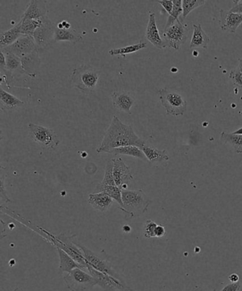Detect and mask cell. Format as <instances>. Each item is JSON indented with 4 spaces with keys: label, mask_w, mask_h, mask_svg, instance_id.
<instances>
[{
    "label": "cell",
    "mask_w": 242,
    "mask_h": 291,
    "mask_svg": "<svg viewBox=\"0 0 242 291\" xmlns=\"http://www.w3.org/2000/svg\"><path fill=\"white\" fill-rule=\"evenodd\" d=\"M0 101H1L2 109L9 111L15 110L25 105V103L16 96L5 91L3 87L0 88Z\"/></svg>",
    "instance_id": "ffe728a7"
},
{
    "label": "cell",
    "mask_w": 242,
    "mask_h": 291,
    "mask_svg": "<svg viewBox=\"0 0 242 291\" xmlns=\"http://www.w3.org/2000/svg\"><path fill=\"white\" fill-rule=\"evenodd\" d=\"M145 144V141L134 132L132 126L125 125L114 115L96 151L97 153H109L111 150L127 146H137L142 149Z\"/></svg>",
    "instance_id": "6da1fadb"
},
{
    "label": "cell",
    "mask_w": 242,
    "mask_h": 291,
    "mask_svg": "<svg viewBox=\"0 0 242 291\" xmlns=\"http://www.w3.org/2000/svg\"><path fill=\"white\" fill-rule=\"evenodd\" d=\"M173 9L171 15L168 18L165 29L174 25L179 20V16L183 14L182 1L181 0H173Z\"/></svg>",
    "instance_id": "1f68e13d"
},
{
    "label": "cell",
    "mask_w": 242,
    "mask_h": 291,
    "mask_svg": "<svg viewBox=\"0 0 242 291\" xmlns=\"http://www.w3.org/2000/svg\"><path fill=\"white\" fill-rule=\"evenodd\" d=\"M5 176H4L3 171L2 170L1 179H0V181H1V185H0V186H1V198L2 199H5L6 203H10L11 200L7 196L6 189L5 188Z\"/></svg>",
    "instance_id": "d590c367"
},
{
    "label": "cell",
    "mask_w": 242,
    "mask_h": 291,
    "mask_svg": "<svg viewBox=\"0 0 242 291\" xmlns=\"http://www.w3.org/2000/svg\"><path fill=\"white\" fill-rule=\"evenodd\" d=\"M64 280L71 291H84L98 285L94 276L79 268L68 272L64 276Z\"/></svg>",
    "instance_id": "5b68a950"
},
{
    "label": "cell",
    "mask_w": 242,
    "mask_h": 291,
    "mask_svg": "<svg viewBox=\"0 0 242 291\" xmlns=\"http://www.w3.org/2000/svg\"><path fill=\"white\" fill-rule=\"evenodd\" d=\"M219 23L221 31L235 33L237 28L242 24V14L220 9Z\"/></svg>",
    "instance_id": "4fadbf2b"
},
{
    "label": "cell",
    "mask_w": 242,
    "mask_h": 291,
    "mask_svg": "<svg viewBox=\"0 0 242 291\" xmlns=\"http://www.w3.org/2000/svg\"><path fill=\"white\" fill-rule=\"evenodd\" d=\"M88 203L99 212H105L110 209L113 203V199L105 192H92L88 196Z\"/></svg>",
    "instance_id": "e0dca14e"
},
{
    "label": "cell",
    "mask_w": 242,
    "mask_h": 291,
    "mask_svg": "<svg viewBox=\"0 0 242 291\" xmlns=\"http://www.w3.org/2000/svg\"><path fill=\"white\" fill-rule=\"evenodd\" d=\"M232 2L235 4V5L230 9V12L237 13V14H242V1L236 0V1Z\"/></svg>",
    "instance_id": "f35d334b"
},
{
    "label": "cell",
    "mask_w": 242,
    "mask_h": 291,
    "mask_svg": "<svg viewBox=\"0 0 242 291\" xmlns=\"http://www.w3.org/2000/svg\"><path fill=\"white\" fill-rule=\"evenodd\" d=\"M47 14L46 2L43 0H31L22 18L28 20H41Z\"/></svg>",
    "instance_id": "2e32d148"
},
{
    "label": "cell",
    "mask_w": 242,
    "mask_h": 291,
    "mask_svg": "<svg viewBox=\"0 0 242 291\" xmlns=\"http://www.w3.org/2000/svg\"><path fill=\"white\" fill-rule=\"evenodd\" d=\"M146 38L157 49H164L168 47L165 41L163 40L157 27L156 16L153 12L149 13V22L146 30Z\"/></svg>",
    "instance_id": "5bb4252c"
},
{
    "label": "cell",
    "mask_w": 242,
    "mask_h": 291,
    "mask_svg": "<svg viewBox=\"0 0 242 291\" xmlns=\"http://www.w3.org/2000/svg\"><path fill=\"white\" fill-rule=\"evenodd\" d=\"M164 38L168 47L173 49H180V46L187 40V31L180 20L174 25L164 29Z\"/></svg>",
    "instance_id": "30bf717a"
},
{
    "label": "cell",
    "mask_w": 242,
    "mask_h": 291,
    "mask_svg": "<svg viewBox=\"0 0 242 291\" xmlns=\"http://www.w3.org/2000/svg\"><path fill=\"white\" fill-rule=\"evenodd\" d=\"M205 0H183V18H186L192 11L205 5Z\"/></svg>",
    "instance_id": "d6a6232c"
},
{
    "label": "cell",
    "mask_w": 242,
    "mask_h": 291,
    "mask_svg": "<svg viewBox=\"0 0 242 291\" xmlns=\"http://www.w3.org/2000/svg\"><path fill=\"white\" fill-rule=\"evenodd\" d=\"M38 51H34L30 54L21 59L22 72L31 77H35L41 64V59Z\"/></svg>",
    "instance_id": "ac0fdd59"
},
{
    "label": "cell",
    "mask_w": 242,
    "mask_h": 291,
    "mask_svg": "<svg viewBox=\"0 0 242 291\" xmlns=\"http://www.w3.org/2000/svg\"><path fill=\"white\" fill-rule=\"evenodd\" d=\"M22 36L21 31H20V25L18 23L12 29L1 33V35H0V48H1V50L12 45Z\"/></svg>",
    "instance_id": "7402d4cb"
},
{
    "label": "cell",
    "mask_w": 242,
    "mask_h": 291,
    "mask_svg": "<svg viewBox=\"0 0 242 291\" xmlns=\"http://www.w3.org/2000/svg\"><path fill=\"white\" fill-rule=\"evenodd\" d=\"M212 291H216V290H215H215H212Z\"/></svg>",
    "instance_id": "c3c4849f"
},
{
    "label": "cell",
    "mask_w": 242,
    "mask_h": 291,
    "mask_svg": "<svg viewBox=\"0 0 242 291\" xmlns=\"http://www.w3.org/2000/svg\"><path fill=\"white\" fill-rule=\"evenodd\" d=\"M56 249L58 251L59 259H60V265H59L60 272L68 273V272L77 268L83 269L82 266L74 260L71 256L68 255L66 251L60 249V248L56 247Z\"/></svg>",
    "instance_id": "603a6c76"
},
{
    "label": "cell",
    "mask_w": 242,
    "mask_h": 291,
    "mask_svg": "<svg viewBox=\"0 0 242 291\" xmlns=\"http://www.w3.org/2000/svg\"><path fill=\"white\" fill-rule=\"evenodd\" d=\"M5 53H12L22 59L26 55L37 51L36 43L34 38L28 35H22L17 41L12 45L2 49Z\"/></svg>",
    "instance_id": "8fae6325"
},
{
    "label": "cell",
    "mask_w": 242,
    "mask_h": 291,
    "mask_svg": "<svg viewBox=\"0 0 242 291\" xmlns=\"http://www.w3.org/2000/svg\"><path fill=\"white\" fill-rule=\"evenodd\" d=\"M158 225H157L156 222L153 221V220H147L145 225H144V236L147 239L156 237V235H155V231H156V229Z\"/></svg>",
    "instance_id": "836d02e7"
},
{
    "label": "cell",
    "mask_w": 242,
    "mask_h": 291,
    "mask_svg": "<svg viewBox=\"0 0 242 291\" xmlns=\"http://www.w3.org/2000/svg\"><path fill=\"white\" fill-rule=\"evenodd\" d=\"M6 55V68L3 70L6 75H12L13 72L22 70L21 59L12 53H5ZM3 72V71H2Z\"/></svg>",
    "instance_id": "f1b7e54d"
},
{
    "label": "cell",
    "mask_w": 242,
    "mask_h": 291,
    "mask_svg": "<svg viewBox=\"0 0 242 291\" xmlns=\"http://www.w3.org/2000/svg\"><path fill=\"white\" fill-rule=\"evenodd\" d=\"M103 192L108 194L110 198L113 199L114 201L117 202L119 204L120 208L123 207V197H122V190L118 188L117 185L113 186H106L104 188L95 189V192Z\"/></svg>",
    "instance_id": "4dcf8cb0"
},
{
    "label": "cell",
    "mask_w": 242,
    "mask_h": 291,
    "mask_svg": "<svg viewBox=\"0 0 242 291\" xmlns=\"http://www.w3.org/2000/svg\"><path fill=\"white\" fill-rule=\"evenodd\" d=\"M229 77L233 83L234 86L242 89V73L237 69V68L230 72Z\"/></svg>",
    "instance_id": "e575fe53"
},
{
    "label": "cell",
    "mask_w": 242,
    "mask_h": 291,
    "mask_svg": "<svg viewBox=\"0 0 242 291\" xmlns=\"http://www.w3.org/2000/svg\"><path fill=\"white\" fill-rule=\"evenodd\" d=\"M210 38L207 33L203 31L200 24L193 25V33L191 42L190 44V49L195 48H203L206 49L208 48Z\"/></svg>",
    "instance_id": "44dd1931"
},
{
    "label": "cell",
    "mask_w": 242,
    "mask_h": 291,
    "mask_svg": "<svg viewBox=\"0 0 242 291\" xmlns=\"http://www.w3.org/2000/svg\"><path fill=\"white\" fill-rule=\"evenodd\" d=\"M157 3H159L166 12H168V14L171 15L173 9V1H171V0H162V1L160 0V1H157Z\"/></svg>",
    "instance_id": "8d00e7d4"
},
{
    "label": "cell",
    "mask_w": 242,
    "mask_h": 291,
    "mask_svg": "<svg viewBox=\"0 0 242 291\" xmlns=\"http://www.w3.org/2000/svg\"><path fill=\"white\" fill-rule=\"evenodd\" d=\"M232 133H234V134L242 135V127L240 128L238 130L234 131Z\"/></svg>",
    "instance_id": "f6af8a7d"
},
{
    "label": "cell",
    "mask_w": 242,
    "mask_h": 291,
    "mask_svg": "<svg viewBox=\"0 0 242 291\" xmlns=\"http://www.w3.org/2000/svg\"><path fill=\"white\" fill-rule=\"evenodd\" d=\"M13 291H19V288H16L14 289V290H13Z\"/></svg>",
    "instance_id": "bcb514c9"
},
{
    "label": "cell",
    "mask_w": 242,
    "mask_h": 291,
    "mask_svg": "<svg viewBox=\"0 0 242 291\" xmlns=\"http://www.w3.org/2000/svg\"><path fill=\"white\" fill-rule=\"evenodd\" d=\"M112 101L114 108L122 112L132 114L131 109L134 105L135 99L132 94L127 91H115L112 94Z\"/></svg>",
    "instance_id": "9a60e30c"
},
{
    "label": "cell",
    "mask_w": 242,
    "mask_h": 291,
    "mask_svg": "<svg viewBox=\"0 0 242 291\" xmlns=\"http://www.w3.org/2000/svg\"><path fill=\"white\" fill-rule=\"evenodd\" d=\"M228 279L232 283H237L239 282V276L238 274H232L229 276Z\"/></svg>",
    "instance_id": "b9f144b4"
},
{
    "label": "cell",
    "mask_w": 242,
    "mask_h": 291,
    "mask_svg": "<svg viewBox=\"0 0 242 291\" xmlns=\"http://www.w3.org/2000/svg\"><path fill=\"white\" fill-rule=\"evenodd\" d=\"M241 287V285L239 282L232 283L227 285L220 291H239Z\"/></svg>",
    "instance_id": "74e56055"
},
{
    "label": "cell",
    "mask_w": 242,
    "mask_h": 291,
    "mask_svg": "<svg viewBox=\"0 0 242 291\" xmlns=\"http://www.w3.org/2000/svg\"><path fill=\"white\" fill-rule=\"evenodd\" d=\"M165 235L166 229L164 226H157L156 231H155V235H156V238H162V237L165 236Z\"/></svg>",
    "instance_id": "ab89813d"
},
{
    "label": "cell",
    "mask_w": 242,
    "mask_h": 291,
    "mask_svg": "<svg viewBox=\"0 0 242 291\" xmlns=\"http://www.w3.org/2000/svg\"><path fill=\"white\" fill-rule=\"evenodd\" d=\"M238 61H239V66L237 67V69L242 73V59H239Z\"/></svg>",
    "instance_id": "ee69618b"
},
{
    "label": "cell",
    "mask_w": 242,
    "mask_h": 291,
    "mask_svg": "<svg viewBox=\"0 0 242 291\" xmlns=\"http://www.w3.org/2000/svg\"><path fill=\"white\" fill-rule=\"evenodd\" d=\"M49 235L51 237L49 239H51V240L52 241L53 244L55 247L60 248V249L66 251L68 255L71 256L74 260L80 264L83 267V269L86 271L87 263L82 249H80L78 244H75L73 242L75 235L71 237L66 236L64 234H60L58 237Z\"/></svg>",
    "instance_id": "52a82bcc"
},
{
    "label": "cell",
    "mask_w": 242,
    "mask_h": 291,
    "mask_svg": "<svg viewBox=\"0 0 242 291\" xmlns=\"http://www.w3.org/2000/svg\"><path fill=\"white\" fill-rule=\"evenodd\" d=\"M99 79V72L89 64H83L72 72L71 83L73 88L83 93L89 94L95 91Z\"/></svg>",
    "instance_id": "7a4b0ae2"
},
{
    "label": "cell",
    "mask_w": 242,
    "mask_h": 291,
    "mask_svg": "<svg viewBox=\"0 0 242 291\" xmlns=\"http://www.w3.org/2000/svg\"><path fill=\"white\" fill-rule=\"evenodd\" d=\"M147 160L151 163H160L169 161V157L166 150H159L146 143L142 148Z\"/></svg>",
    "instance_id": "d6986e66"
},
{
    "label": "cell",
    "mask_w": 242,
    "mask_h": 291,
    "mask_svg": "<svg viewBox=\"0 0 242 291\" xmlns=\"http://www.w3.org/2000/svg\"><path fill=\"white\" fill-rule=\"evenodd\" d=\"M113 175L116 185L122 190H127V184L134 179L130 168L121 158L112 159Z\"/></svg>",
    "instance_id": "7c38bea8"
},
{
    "label": "cell",
    "mask_w": 242,
    "mask_h": 291,
    "mask_svg": "<svg viewBox=\"0 0 242 291\" xmlns=\"http://www.w3.org/2000/svg\"><path fill=\"white\" fill-rule=\"evenodd\" d=\"M108 153L114 155H125L129 157H134V158L146 160L145 155L142 149L135 146H123V147L116 148L111 150Z\"/></svg>",
    "instance_id": "d4e9b609"
},
{
    "label": "cell",
    "mask_w": 242,
    "mask_h": 291,
    "mask_svg": "<svg viewBox=\"0 0 242 291\" xmlns=\"http://www.w3.org/2000/svg\"><path fill=\"white\" fill-rule=\"evenodd\" d=\"M54 40L55 42H68L72 44H76L83 41V38L80 33H77L74 29H58L55 27Z\"/></svg>",
    "instance_id": "cb8c5ba5"
},
{
    "label": "cell",
    "mask_w": 242,
    "mask_h": 291,
    "mask_svg": "<svg viewBox=\"0 0 242 291\" xmlns=\"http://www.w3.org/2000/svg\"><path fill=\"white\" fill-rule=\"evenodd\" d=\"M78 246L82 249L87 264L88 266H91L94 269L100 272L102 274H106V275L112 276V277L115 278V279L120 280V281H123L119 277V274L113 269L108 261L102 259L97 254L92 251L86 246L80 245V244H78Z\"/></svg>",
    "instance_id": "9c48e42d"
},
{
    "label": "cell",
    "mask_w": 242,
    "mask_h": 291,
    "mask_svg": "<svg viewBox=\"0 0 242 291\" xmlns=\"http://www.w3.org/2000/svg\"><path fill=\"white\" fill-rule=\"evenodd\" d=\"M56 25L47 16L42 18V25L34 31L32 36L36 43L38 53L49 49L55 42V30Z\"/></svg>",
    "instance_id": "8992f818"
},
{
    "label": "cell",
    "mask_w": 242,
    "mask_h": 291,
    "mask_svg": "<svg viewBox=\"0 0 242 291\" xmlns=\"http://www.w3.org/2000/svg\"><path fill=\"white\" fill-rule=\"evenodd\" d=\"M6 68V55L3 51H0V68L2 71L5 70Z\"/></svg>",
    "instance_id": "60d3db41"
},
{
    "label": "cell",
    "mask_w": 242,
    "mask_h": 291,
    "mask_svg": "<svg viewBox=\"0 0 242 291\" xmlns=\"http://www.w3.org/2000/svg\"><path fill=\"white\" fill-rule=\"evenodd\" d=\"M33 140L42 147L54 150L58 147L60 140L53 129L29 123L28 125Z\"/></svg>",
    "instance_id": "ba28073f"
},
{
    "label": "cell",
    "mask_w": 242,
    "mask_h": 291,
    "mask_svg": "<svg viewBox=\"0 0 242 291\" xmlns=\"http://www.w3.org/2000/svg\"><path fill=\"white\" fill-rule=\"evenodd\" d=\"M124 212L131 218H137L147 212L151 200L144 190H122Z\"/></svg>",
    "instance_id": "3957f363"
},
{
    "label": "cell",
    "mask_w": 242,
    "mask_h": 291,
    "mask_svg": "<svg viewBox=\"0 0 242 291\" xmlns=\"http://www.w3.org/2000/svg\"><path fill=\"white\" fill-rule=\"evenodd\" d=\"M147 46V42L141 41L138 44H133V45L125 46V47L119 48V49H111L109 51V54L111 55H121L123 57H125L127 54L136 53L140 50L146 49Z\"/></svg>",
    "instance_id": "83f0119b"
},
{
    "label": "cell",
    "mask_w": 242,
    "mask_h": 291,
    "mask_svg": "<svg viewBox=\"0 0 242 291\" xmlns=\"http://www.w3.org/2000/svg\"><path fill=\"white\" fill-rule=\"evenodd\" d=\"M241 115H242V109H241Z\"/></svg>",
    "instance_id": "7dc6e473"
},
{
    "label": "cell",
    "mask_w": 242,
    "mask_h": 291,
    "mask_svg": "<svg viewBox=\"0 0 242 291\" xmlns=\"http://www.w3.org/2000/svg\"><path fill=\"white\" fill-rule=\"evenodd\" d=\"M42 18L41 20H28L21 18L18 24L20 25V31L22 35L32 36L34 31L42 25Z\"/></svg>",
    "instance_id": "4316f807"
},
{
    "label": "cell",
    "mask_w": 242,
    "mask_h": 291,
    "mask_svg": "<svg viewBox=\"0 0 242 291\" xmlns=\"http://www.w3.org/2000/svg\"><path fill=\"white\" fill-rule=\"evenodd\" d=\"M162 106L166 113L173 117L183 116L187 109V102L178 92L167 88L158 90Z\"/></svg>",
    "instance_id": "277c9868"
},
{
    "label": "cell",
    "mask_w": 242,
    "mask_h": 291,
    "mask_svg": "<svg viewBox=\"0 0 242 291\" xmlns=\"http://www.w3.org/2000/svg\"><path fill=\"white\" fill-rule=\"evenodd\" d=\"M220 140L224 144L232 146L236 153H242V135L223 131L220 134Z\"/></svg>",
    "instance_id": "484cf974"
},
{
    "label": "cell",
    "mask_w": 242,
    "mask_h": 291,
    "mask_svg": "<svg viewBox=\"0 0 242 291\" xmlns=\"http://www.w3.org/2000/svg\"><path fill=\"white\" fill-rule=\"evenodd\" d=\"M123 231H125L126 233H129L130 232L131 230H132V228L129 227V225H125L123 228Z\"/></svg>",
    "instance_id": "7bdbcfd3"
},
{
    "label": "cell",
    "mask_w": 242,
    "mask_h": 291,
    "mask_svg": "<svg viewBox=\"0 0 242 291\" xmlns=\"http://www.w3.org/2000/svg\"><path fill=\"white\" fill-rule=\"evenodd\" d=\"M116 185L113 175V161L112 159L107 163L105 170V176L103 181L96 187V189L104 188L106 186Z\"/></svg>",
    "instance_id": "f546056e"
}]
</instances>
